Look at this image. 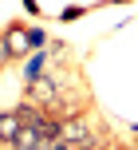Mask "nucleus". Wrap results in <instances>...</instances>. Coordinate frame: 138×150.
<instances>
[{
  "label": "nucleus",
  "mask_w": 138,
  "mask_h": 150,
  "mask_svg": "<svg viewBox=\"0 0 138 150\" xmlns=\"http://www.w3.org/2000/svg\"><path fill=\"white\" fill-rule=\"evenodd\" d=\"M47 63H51V55L36 47V52L24 59V83H28V79H36V75H44V71H47Z\"/></svg>",
  "instance_id": "nucleus-2"
},
{
  "label": "nucleus",
  "mask_w": 138,
  "mask_h": 150,
  "mask_svg": "<svg viewBox=\"0 0 138 150\" xmlns=\"http://www.w3.org/2000/svg\"><path fill=\"white\" fill-rule=\"evenodd\" d=\"M87 12H91V4H71V8H63V12H59V20L71 24V20H79V16H87Z\"/></svg>",
  "instance_id": "nucleus-4"
},
{
  "label": "nucleus",
  "mask_w": 138,
  "mask_h": 150,
  "mask_svg": "<svg viewBox=\"0 0 138 150\" xmlns=\"http://www.w3.org/2000/svg\"><path fill=\"white\" fill-rule=\"evenodd\" d=\"M12 52H8V44H4V32H0V71H4V67H12Z\"/></svg>",
  "instance_id": "nucleus-5"
},
{
  "label": "nucleus",
  "mask_w": 138,
  "mask_h": 150,
  "mask_svg": "<svg viewBox=\"0 0 138 150\" xmlns=\"http://www.w3.org/2000/svg\"><path fill=\"white\" fill-rule=\"evenodd\" d=\"M4 44H8V52H12V59L16 63H24L36 47H32V24H20V20H12V24H4Z\"/></svg>",
  "instance_id": "nucleus-1"
},
{
  "label": "nucleus",
  "mask_w": 138,
  "mask_h": 150,
  "mask_svg": "<svg viewBox=\"0 0 138 150\" xmlns=\"http://www.w3.org/2000/svg\"><path fill=\"white\" fill-rule=\"evenodd\" d=\"M20 127H24V122H20L16 111H0V142H4V146H12V138H16Z\"/></svg>",
  "instance_id": "nucleus-3"
},
{
  "label": "nucleus",
  "mask_w": 138,
  "mask_h": 150,
  "mask_svg": "<svg viewBox=\"0 0 138 150\" xmlns=\"http://www.w3.org/2000/svg\"><path fill=\"white\" fill-rule=\"evenodd\" d=\"M24 8H28L32 16H44V12H39V4H36V0H24Z\"/></svg>",
  "instance_id": "nucleus-7"
},
{
  "label": "nucleus",
  "mask_w": 138,
  "mask_h": 150,
  "mask_svg": "<svg viewBox=\"0 0 138 150\" xmlns=\"http://www.w3.org/2000/svg\"><path fill=\"white\" fill-rule=\"evenodd\" d=\"M0 150H12V146H4V142H0Z\"/></svg>",
  "instance_id": "nucleus-8"
},
{
  "label": "nucleus",
  "mask_w": 138,
  "mask_h": 150,
  "mask_svg": "<svg viewBox=\"0 0 138 150\" xmlns=\"http://www.w3.org/2000/svg\"><path fill=\"white\" fill-rule=\"evenodd\" d=\"M32 47H47V32L32 24Z\"/></svg>",
  "instance_id": "nucleus-6"
}]
</instances>
